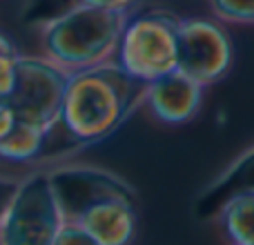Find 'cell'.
Returning a JSON list of instances; mask_svg holds the SVG:
<instances>
[{
  "mask_svg": "<svg viewBox=\"0 0 254 245\" xmlns=\"http://www.w3.org/2000/svg\"><path fill=\"white\" fill-rule=\"evenodd\" d=\"M63 221H69L87 205L110 196L134 198V187L119 174L92 165H65L49 172Z\"/></svg>",
  "mask_w": 254,
  "mask_h": 245,
  "instance_id": "cell-7",
  "label": "cell"
},
{
  "mask_svg": "<svg viewBox=\"0 0 254 245\" xmlns=\"http://www.w3.org/2000/svg\"><path fill=\"white\" fill-rule=\"evenodd\" d=\"M210 9L219 20L254 25V0H210Z\"/></svg>",
  "mask_w": 254,
  "mask_h": 245,
  "instance_id": "cell-13",
  "label": "cell"
},
{
  "mask_svg": "<svg viewBox=\"0 0 254 245\" xmlns=\"http://www.w3.org/2000/svg\"><path fill=\"white\" fill-rule=\"evenodd\" d=\"M74 223L87 230L101 245H129L136 232L134 198L110 196L87 205L74 216Z\"/></svg>",
  "mask_w": 254,
  "mask_h": 245,
  "instance_id": "cell-9",
  "label": "cell"
},
{
  "mask_svg": "<svg viewBox=\"0 0 254 245\" xmlns=\"http://www.w3.org/2000/svg\"><path fill=\"white\" fill-rule=\"evenodd\" d=\"M237 196H254V147L237 156L201 194L196 201V216L203 221L219 216L225 203Z\"/></svg>",
  "mask_w": 254,
  "mask_h": 245,
  "instance_id": "cell-10",
  "label": "cell"
},
{
  "mask_svg": "<svg viewBox=\"0 0 254 245\" xmlns=\"http://www.w3.org/2000/svg\"><path fill=\"white\" fill-rule=\"evenodd\" d=\"M63 225V212L54 194L49 172H36L20 181L11 205L0 221L2 245H54Z\"/></svg>",
  "mask_w": 254,
  "mask_h": 245,
  "instance_id": "cell-4",
  "label": "cell"
},
{
  "mask_svg": "<svg viewBox=\"0 0 254 245\" xmlns=\"http://www.w3.org/2000/svg\"><path fill=\"white\" fill-rule=\"evenodd\" d=\"M143 96L145 85L127 76L114 61L76 71L67 80L58 125L76 143H98L123 125Z\"/></svg>",
  "mask_w": 254,
  "mask_h": 245,
  "instance_id": "cell-1",
  "label": "cell"
},
{
  "mask_svg": "<svg viewBox=\"0 0 254 245\" xmlns=\"http://www.w3.org/2000/svg\"><path fill=\"white\" fill-rule=\"evenodd\" d=\"M0 245H2V243H0Z\"/></svg>",
  "mask_w": 254,
  "mask_h": 245,
  "instance_id": "cell-20",
  "label": "cell"
},
{
  "mask_svg": "<svg viewBox=\"0 0 254 245\" xmlns=\"http://www.w3.org/2000/svg\"><path fill=\"white\" fill-rule=\"evenodd\" d=\"M221 225L234 245H254V196H237L219 212Z\"/></svg>",
  "mask_w": 254,
  "mask_h": 245,
  "instance_id": "cell-12",
  "label": "cell"
},
{
  "mask_svg": "<svg viewBox=\"0 0 254 245\" xmlns=\"http://www.w3.org/2000/svg\"><path fill=\"white\" fill-rule=\"evenodd\" d=\"M181 18L165 9H147L127 18L114 62L134 80L147 85L176 71Z\"/></svg>",
  "mask_w": 254,
  "mask_h": 245,
  "instance_id": "cell-3",
  "label": "cell"
},
{
  "mask_svg": "<svg viewBox=\"0 0 254 245\" xmlns=\"http://www.w3.org/2000/svg\"><path fill=\"white\" fill-rule=\"evenodd\" d=\"M234 61V45L225 27L210 18H181L179 65L181 74L201 87L225 78Z\"/></svg>",
  "mask_w": 254,
  "mask_h": 245,
  "instance_id": "cell-6",
  "label": "cell"
},
{
  "mask_svg": "<svg viewBox=\"0 0 254 245\" xmlns=\"http://www.w3.org/2000/svg\"><path fill=\"white\" fill-rule=\"evenodd\" d=\"M22 179H13V176H2L0 174V221H2L7 207L11 205L13 196H16V189L20 185Z\"/></svg>",
  "mask_w": 254,
  "mask_h": 245,
  "instance_id": "cell-16",
  "label": "cell"
},
{
  "mask_svg": "<svg viewBox=\"0 0 254 245\" xmlns=\"http://www.w3.org/2000/svg\"><path fill=\"white\" fill-rule=\"evenodd\" d=\"M78 2L98 9H110V11H129L136 0H78Z\"/></svg>",
  "mask_w": 254,
  "mask_h": 245,
  "instance_id": "cell-17",
  "label": "cell"
},
{
  "mask_svg": "<svg viewBox=\"0 0 254 245\" xmlns=\"http://www.w3.org/2000/svg\"><path fill=\"white\" fill-rule=\"evenodd\" d=\"M129 11H110L76 2L38 27L40 56L67 74L112 62Z\"/></svg>",
  "mask_w": 254,
  "mask_h": 245,
  "instance_id": "cell-2",
  "label": "cell"
},
{
  "mask_svg": "<svg viewBox=\"0 0 254 245\" xmlns=\"http://www.w3.org/2000/svg\"><path fill=\"white\" fill-rule=\"evenodd\" d=\"M20 54L0 52V98H9L16 85V61Z\"/></svg>",
  "mask_w": 254,
  "mask_h": 245,
  "instance_id": "cell-15",
  "label": "cell"
},
{
  "mask_svg": "<svg viewBox=\"0 0 254 245\" xmlns=\"http://www.w3.org/2000/svg\"><path fill=\"white\" fill-rule=\"evenodd\" d=\"M49 136H52V131L16 119L13 127L0 138V161L7 163L34 161V158H38L43 154Z\"/></svg>",
  "mask_w": 254,
  "mask_h": 245,
  "instance_id": "cell-11",
  "label": "cell"
},
{
  "mask_svg": "<svg viewBox=\"0 0 254 245\" xmlns=\"http://www.w3.org/2000/svg\"><path fill=\"white\" fill-rule=\"evenodd\" d=\"M67 80L69 74L40 54H20L16 61V85L7 98L16 119L54 131L61 119Z\"/></svg>",
  "mask_w": 254,
  "mask_h": 245,
  "instance_id": "cell-5",
  "label": "cell"
},
{
  "mask_svg": "<svg viewBox=\"0 0 254 245\" xmlns=\"http://www.w3.org/2000/svg\"><path fill=\"white\" fill-rule=\"evenodd\" d=\"M0 52H4V54H18V49H16V45H13V40L9 38L4 31H0Z\"/></svg>",
  "mask_w": 254,
  "mask_h": 245,
  "instance_id": "cell-19",
  "label": "cell"
},
{
  "mask_svg": "<svg viewBox=\"0 0 254 245\" xmlns=\"http://www.w3.org/2000/svg\"><path fill=\"white\" fill-rule=\"evenodd\" d=\"M54 245H101L87 230H83L74 221H63L61 230H58Z\"/></svg>",
  "mask_w": 254,
  "mask_h": 245,
  "instance_id": "cell-14",
  "label": "cell"
},
{
  "mask_svg": "<svg viewBox=\"0 0 254 245\" xmlns=\"http://www.w3.org/2000/svg\"><path fill=\"white\" fill-rule=\"evenodd\" d=\"M13 122H16V114H13L11 105H9L7 98H0V138L11 129Z\"/></svg>",
  "mask_w": 254,
  "mask_h": 245,
  "instance_id": "cell-18",
  "label": "cell"
},
{
  "mask_svg": "<svg viewBox=\"0 0 254 245\" xmlns=\"http://www.w3.org/2000/svg\"><path fill=\"white\" fill-rule=\"evenodd\" d=\"M143 103L156 121L165 125H183L201 110L203 87L176 69L145 85Z\"/></svg>",
  "mask_w": 254,
  "mask_h": 245,
  "instance_id": "cell-8",
  "label": "cell"
}]
</instances>
